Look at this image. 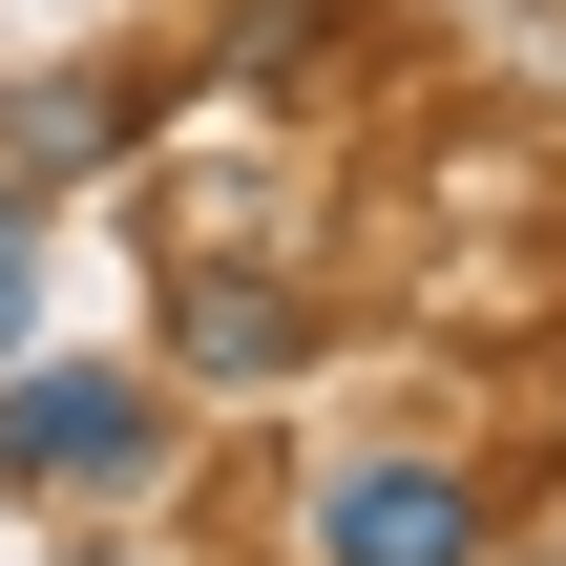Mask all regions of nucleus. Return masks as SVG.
<instances>
[{"instance_id":"20e7f679","label":"nucleus","mask_w":566,"mask_h":566,"mask_svg":"<svg viewBox=\"0 0 566 566\" xmlns=\"http://www.w3.org/2000/svg\"><path fill=\"white\" fill-rule=\"evenodd\" d=\"M210 63L231 84H315V63H357V0H210Z\"/></svg>"},{"instance_id":"423d86ee","label":"nucleus","mask_w":566,"mask_h":566,"mask_svg":"<svg viewBox=\"0 0 566 566\" xmlns=\"http://www.w3.org/2000/svg\"><path fill=\"white\" fill-rule=\"evenodd\" d=\"M21 315H42V189H0V357H21Z\"/></svg>"},{"instance_id":"39448f33","label":"nucleus","mask_w":566,"mask_h":566,"mask_svg":"<svg viewBox=\"0 0 566 566\" xmlns=\"http://www.w3.org/2000/svg\"><path fill=\"white\" fill-rule=\"evenodd\" d=\"M84 147H126V84H84V63L21 84V168H84Z\"/></svg>"},{"instance_id":"f257e3e1","label":"nucleus","mask_w":566,"mask_h":566,"mask_svg":"<svg viewBox=\"0 0 566 566\" xmlns=\"http://www.w3.org/2000/svg\"><path fill=\"white\" fill-rule=\"evenodd\" d=\"M168 441H189V378L147 357H0V483L21 504H147L168 483Z\"/></svg>"},{"instance_id":"f03ea898","label":"nucleus","mask_w":566,"mask_h":566,"mask_svg":"<svg viewBox=\"0 0 566 566\" xmlns=\"http://www.w3.org/2000/svg\"><path fill=\"white\" fill-rule=\"evenodd\" d=\"M168 378H189V399H294V378H315V294H294L273 252H189V273H168Z\"/></svg>"},{"instance_id":"7ed1b4c3","label":"nucleus","mask_w":566,"mask_h":566,"mask_svg":"<svg viewBox=\"0 0 566 566\" xmlns=\"http://www.w3.org/2000/svg\"><path fill=\"white\" fill-rule=\"evenodd\" d=\"M315 566H483V483L420 462V441H378V462L315 483Z\"/></svg>"}]
</instances>
